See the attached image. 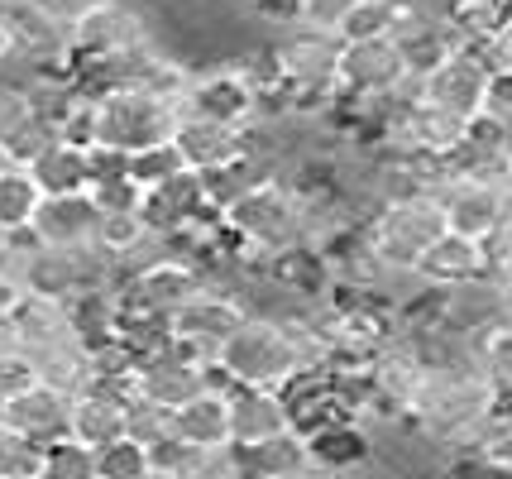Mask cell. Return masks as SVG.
<instances>
[{
    "label": "cell",
    "instance_id": "cell-1",
    "mask_svg": "<svg viewBox=\"0 0 512 479\" xmlns=\"http://www.w3.org/2000/svg\"><path fill=\"white\" fill-rule=\"evenodd\" d=\"M503 408L489 379L474 365H450V369H426V384L417 403L407 412L412 432H422L441 456L474 446V436L484 432L493 412Z\"/></svg>",
    "mask_w": 512,
    "mask_h": 479
},
{
    "label": "cell",
    "instance_id": "cell-2",
    "mask_svg": "<svg viewBox=\"0 0 512 479\" xmlns=\"http://www.w3.org/2000/svg\"><path fill=\"white\" fill-rule=\"evenodd\" d=\"M225 230L240 245V264H273L283 254L307 245V216H302V192L292 178L268 173L249 187L240 202L225 211Z\"/></svg>",
    "mask_w": 512,
    "mask_h": 479
},
{
    "label": "cell",
    "instance_id": "cell-3",
    "mask_svg": "<svg viewBox=\"0 0 512 479\" xmlns=\"http://www.w3.org/2000/svg\"><path fill=\"white\" fill-rule=\"evenodd\" d=\"M446 235V211L436 192H407V197H388L364 216V240L383 269L393 274H417L426 250Z\"/></svg>",
    "mask_w": 512,
    "mask_h": 479
},
{
    "label": "cell",
    "instance_id": "cell-4",
    "mask_svg": "<svg viewBox=\"0 0 512 479\" xmlns=\"http://www.w3.org/2000/svg\"><path fill=\"white\" fill-rule=\"evenodd\" d=\"M216 369H221L225 384L283 393L288 384H297V379L307 374V360H302V345H297L288 321L249 317L245 326L225 341Z\"/></svg>",
    "mask_w": 512,
    "mask_h": 479
},
{
    "label": "cell",
    "instance_id": "cell-5",
    "mask_svg": "<svg viewBox=\"0 0 512 479\" xmlns=\"http://www.w3.org/2000/svg\"><path fill=\"white\" fill-rule=\"evenodd\" d=\"M178 125L182 111L154 92H139V87L96 92V149H111V154L130 159V154H144L158 144H173Z\"/></svg>",
    "mask_w": 512,
    "mask_h": 479
},
{
    "label": "cell",
    "instance_id": "cell-6",
    "mask_svg": "<svg viewBox=\"0 0 512 479\" xmlns=\"http://www.w3.org/2000/svg\"><path fill=\"white\" fill-rule=\"evenodd\" d=\"M154 39H163V34H158L149 5L106 0L101 10H91L87 20H77L67 29V58H72L77 72H87V68H101V63L120 58V53H130V48L154 44Z\"/></svg>",
    "mask_w": 512,
    "mask_h": 479
},
{
    "label": "cell",
    "instance_id": "cell-7",
    "mask_svg": "<svg viewBox=\"0 0 512 479\" xmlns=\"http://www.w3.org/2000/svg\"><path fill=\"white\" fill-rule=\"evenodd\" d=\"M335 87L345 101H393V96L417 92V77L407 68L398 39H355L340 53Z\"/></svg>",
    "mask_w": 512,
    "mask_h": 479
},
{
    "label": "cell",
    "instance_id": "cell-8",
    "mask_svg": "<svg viewBox=\"0 0 512 479\" xmlns=\"http://www.w3.org/2000/svg\"><path fill=\"white\" fill-rule=\"evenodd\" d=\"M216 384H225L221 369H216V365H201L197 355H187L178 336L163 345V350L144 355V360L134 365V374H130V393H134V398L163 403V408H173V412H178L182 403L201 398L206 388H216Z\"/></svg>",
    "mask_w": 512,
    "mask_h": 479
},
{
    "label": "cell",
    "instance_id": "cell-9",
    "mask_svg": "<svg viewBox=\"0 0 512 479\" xmlns=\"http://www.w3.org/2000/svg\"><path fill=\"white\" fill-rule=\"evenodd\" d=\"M211 283L201 274L197 264H187V259H163L154 269H144V274L125 278V288H120V307H125V317H139V321H168L178 317L187 302H197Z\"/></svg>",
    "mask_w": 512,
    "mask_h": 479
},
{
    "label": "cell",
    "instance_id": "cell-10",
    "mask_svg": "<svg viewBox=\"0 0 512 479\" xmlns=\"http://www.w3.org/2000/svg\"><path fill=\"white\" fill-rule=\"evenodd\" d=\"M182 115H197V120H216V125H235V130H254L264 101L249 87V77L235 63H211L197 68L192 87L182 96Z\"/></svg>",
    "mask_w": 512,
    "mask_h": 479
},
{
    "label": "cell",
    "instance_id": "cell-11",
    "mask_svg": "<svg viewBox=\"0 0 512 479\" xmlns=\"http://www.w3.org/2000/svg\"><path fill=\"white\" fill-rule=\"evenodd\" d=\"M441 211H446V230L489 245L512 216V187L489 183V178H446L436 187Z\"/></svg>",
    "mask_w": 512,
    "mask_h": 479
},
{
    "label": "cell",
    "instance_id": "cell-12",
    "mask_svg": "<svg viewBox=\"0 0 512 479\" xmlns=\"http://www.w3.org/2000/svg\"><path fill=\"white\" fill-rule=\"evenodd\" d=\"M489 82H493L489 63H484L474 48H460V53H450L436 72H426L422 82H417V96H422L431 111H441V115H450V120L469 125V120L484 115Z\"/></svg>",
    "mask_w": 512,
    "mask_h": 479
},
{
    "label": "cell",
    "instance_id": "cell-13",
    "mask_svg": "<svg viewBox=\"0 0 512 479\" xmlns=\"http://www.w3.org/2000/svg\"><path fill=\"white\" fill-rule=\"evenodd\" d=\"M249 321V307L235 293H221V288H206L197 302H187L178 317H173V336L182 341L187 355H197L201 365H216L221 360L225 341Z\"/></svg>",
    "mask_w": 512,
    "mask_h": 479
},
{
    "label": "cell",
    "instance_id": "cell-14",
    "mask_svg": "<svg viewBox=\"0 0 512 479\" xmlns=\"http://www.w3.org/2000/svg\"><path fill=\"white\" fill-rule=\"evenodd\" d=\"M101 206L91 202V192H72V197H44L34 211L29 235L48 245V250H96L101 245Z\"/></svg>",
    "mask_w": 512,
    "mask_h": 479
},
{
    "label": "cell",
    "instance_id": "cell-15",
    "mask_svg": "<svg viewBox=\"0 0 512 479\" xmlns=\"http://www.w3.org/2000/svg\"><path fill=\"white\" fill-rule=\"evenodd\" d=\"M72 408H77V393H63L53 384H29L20 398L0 403V422L39 446H53V441L72 436Z\"/></svg>",
    "mask_w": 512,
    "mask_h": 479
},
{
    "label": "cell",
    "instance_id": "cell-16",
    "mask_svg": "<svg viewBox=\"0 0 512 479\" xmlns=\"http://www.w3.org/2000/svg\"><path fill=\"white\" fill-rule=\"evenodd\" d=\"M130 384H115V379H96L87 393H77V408H72V441H82L91 451L125 441L130 436Z\"/></svg>",
    "mask_w": 512,
    "mask_h": 479
},
{
    "label": "cell",
    "instance_id": "cell-17",
    "mask_svg": "<svg viewBox=\"0 0 512 479\" xmlns=\"http://www.w3.org/2000/svg\"><path fill=\"white\" fill-rule=\"evenodd\" d=\"M288 432H297V427H292V408L283 393L230 384V441L240 451H254V446L278 441V436H288Z\"/></svg>",
    "mask_w": 512,
    "mask_h": 479
},
{
    "label": "cell",
    "instance_id": "cell-18",
    "mask_svg": "<svg viewBox=\"0 0 512 479\" xmlns=\"http://www.w3.org/2000/svg\"><path fill=\"white\" fill-rule=\"evenodd\" d=\"M173 144H178L182 163H187L192 173H216V168H230V163H240L254 154L249 130L216 125V120H197V115H182Z\"/></svg>",
    "mask_w": 512,
    "mask_h": 479
},
{
    "label": "cell",
    "instance_id": "cell-19",
    "mask_svg": "<svg viewBox=\"0 0 512 479\" xmlns=\"http://www.w3.org/2000/svg\"><path fill=\"white\" fill-rule=\"evenodd\" d=\"M417 278H422L426 288H436V293H450V288H465V283H479V278H489V250L479 245V240H465V235H441L426 259L417 264Z\"/></svg>",
    "mask_w": 512,
    "mask_h": 479
},
{
    "label": "cell",
    "instance_id": "cell-20",
    "mask_svg": "<svg viewBox=\"0 0 512 479\" xmlns=\"http://www.w3.org/2000/svg\"><path fill=\"white\" fill-rule=\"evenodd\" d=\"M211 211H216V206L206 202V187H201L197 173H182L173 183L144 192V221H149V230H158V235H178V230L197 226L201 216H211Z\"/></svg>",
    "mask_w": 512,
    "mask_h": 479
},
{
    "label": "cell",
    "instance_id": "cell-21",
    "mask_svg": "<svg viewBox=\"0 0 512 479\" xmlns=\"http://www.w3.org/2000/svg\"><path fill=\"white\" fill-rule=\"evenodd\" d=\"M173 427H178V441L192 446V451H221V446H235L230 441V384L206 388L201 398L182 403L173 412Z\"/></svg>",
    "mask_w": 512,
    "mask_h": 479
},
{
    "label": "cell",
    "instance_id": "cell-22",
    "mask_svg": "<svg viewBox=\"0 0 512 479\" xmlns=\"http://www.w3.org/2000/svg\"><path fill=\"white\" fill-rule=\"evenodd\" d=\"M34 183L44 197H72V192H91V149L53 139L39 159L29 163Z\"/></svg>",
    "mask_w": 512,
    "mask_h": 479
},
{
    "label": "cell",
    "instance_id": "cell-23",
    "mask_svg": "<svg viewBox=\"0 0 512 479\" xmlns=\"http://www.w3.org/2000/svg\"><path fill=\"white\" fill-rule=\"evenodd\" d=\"M15 331H20V355H34V350L63 341V336H77V326L67 317V302L39 297V293L20 297V307H15Z\"/></svg>",
    "mask_w": 512,
    "mask_h": 479
},
{
    "label": "cell",
    "instance_id": "cell-24",
    "mask_svg": "<svg viewBox=\"0 0 512 479\" xmlns=\"http://www.w3.org/2000/svg\"><path fill=\"white\" fill-rule=\"evenodd\" d=\"M474 369L489 379V388L498 393V403H512V317H503L498 326H489L484 336H474Z\"/></svg>",
    "mask_w": 512,
    "mask_h": 479
},
{
    "label": "cell",
    "instance_id": "cell-25",
    "mask_svg": "<svg viewBox=\"0 0 512 479\" xmlns=\"http://www.w3.org/2000/svg\"><path fill=\"white\" fill-rule=\"evenodd\" d=\"M39 202H44V192H39L29 168H5L0 173V230H10V235L29 230Z\"/></svg>",
    "mask_w": 512,
    "mask_h": 479
},
{
    "label": "cell",
    "instance_id": "cell-26",
    "mask_svg": "<svg viewBox=\"0 0 512 479\" xmlns=\"http://www.w3.org/2000/svg\"><path fill=\"white\" fill-rule=\"evenodd\" d=\"M245 456H249V470L259 479H283V475H292L297 465L312 460V441L302 432H288V436H278V441H264V446L245 451Z\"/></svg>",
    "mask_w": 512,
    "mask_h": 479
},
{
    "label": "cell",
    "instance_id": "cell-27",
    "mask_svg": "<svg viewBox=\"0 0 512 479\" xmlns=\"http://www.w3.org/2000/svg\"><path fill=\"white\" fill-rule=\"evenodd\" d=\"M465 451H474L498 479H508L512 475V408L493 412L484 422V432L474 436V446H465Z\"/></svg>",
    "mask_w": 512,
    "mask_h": 479
},
{
    "label": "cell",
    "instance_id": "cell-28",
    "mask_svg": "<svg viewBox=\"0 0 512 479\" xmlns=\"http://www.w3.org/2000/svg\"><path fill=\"white\" fill-rule=\"evenodd\" d=\"M44 451L39 441H29L24 432L0 422V479H39L44 470Z\"/></svg>",
    "mask_w": 512,
    "mask_h": 479
},
{
    "label": "cell",
    "instance_id": "cell-29",
    "mask_svg": "<svg viewBox=\"0 0 512 479\" xmlns=\"http://www.w3.org/2000/svg\"><path fill=\"white\" fill-rule=\"evenodd\" d=\"M182 173H192V168L182 163L178 144H158V149H144V154H130V178L144 187V192L173 183V178H182Z\"/></svg>",
    "mask_w": 512,
    "mask_h": 479
},
{
    "label": "cell",
    "instance_id": "cell-30",
    "mask_svg": "<svg viewBox=\"0 0 512 479\" xmlns=\"http://www.w3.org/2000/svg\"><path fill=\"white\" fill-rule=\"evenodd\" d=\"M178 427H173V408H163V403H149V398H130V441L139 446H149V456H154L163 441H173Z\"/></svg>",
    "mask_w": 512,
    "mask_h": 479
},
{
    "label": "cell",
    "instance_id": "cell-31",
    "mask_svg": "<svg viewBox=\"0 0 512 479\" xmlns=\"http://www.w3.org/2000/svg\"><path fill=\"white\" fill-rule=\"evenodd\" d=\"M149 446H139V441H111V446H101L96 451V479H144L149 475Z\"/></svg>",
    "mask_w": 512,
    "mask_h": 479
},
{
    "label": "cell",
    "instance_id": "cell-32",
    "mask_svg": "<svg viewBox=\"0 0 512 479\" xmlns=\"http://www.w3.org/2000/svg\"><path fill=\"white\" fill-rule=\"evenodd\" d=\"M39 479H96V451L82 441H53L44 451V470Z\"/></svg>",
    "mask_w": 512,
    "mask_h": 479
},
{
    "label": "cell",
    "instance_id": "cell-33",
    "mask_svg": "<svg viewBox=\"0 0 512 479\" xmlns=\"http://www.w3.org/2000/svg\"><path fill=\"white\" fill-rule=\"evenodd\" d=\"M393 29H398V0H364L350 24L340 29V39L345 44H355V39H393Z\"/></svg>",
    "mask_w": 512,
    "mask_h": 479
},
{
    "label": "cell",
    "instance_id": "cell-34",
    "mask_svg": "<svg viewBox=\"0 0 512 479\" xmlns=\"http://www.w3.org/2000/svg\"><path fill=\"white\" fill-rule=\"evenodd\" d=\"M359 5H364V0H292V20L312 24V29H326V34H340Z\"/></svg>",
    "mask_w": 512,
    "mask_h": 479
},
{
    "label": "cell",
    "instance_id": "cell-35",
    "mask_svg": "<svg viewBox=\"0 0 512 479\" xmlns=\"http://www.w3.org/2000/svg\"><path fill=\"white\" fill-rule=\"evenodd\" d=\"M192 479H259L249 470V456L240 446H221V451H201L197 465L187 470Z\"/></svg>",
    "mask_w": 512,
    "mask_h": 479
},
{
    "label": "cell",
    "instance_id": "cell-36",
    "mask_svg": "<svg viewBox=\"0 0 512 479\" xmlns=\"http://www.w3.org/2000/svg\"><path fill=\"white\" fill-rule=\"evenodd\" d=\"M106 0H24V10L29 15H39L44 24H53V29H72L77 20H87L91 10H101Z\"/></svg>",
    "mask_w": 512,
    "mask_h": 479
},
{
    "label": "cell",
    "instance_id": "cell-37",
    "mask_svg": "<svg viewBox=\"0 0 512 479\" xmlns=\"http://www.w3.org/2000/svg\"><path fill=\"white\" fill-rule=\"evenodd\" d=\"M29 250H34V235H29V230H20V235L0 230V283L24 288V264H29Z\"/></svg>",
    "mask_w": 512,
    "mask_h": 479
},
{
    "label": "cell",
    "instance_id": "cell-38",
    "mask_svg": "<svg viewBox=\"0 0 512 479\" xmlns=\"http://www.w3.org/2000/svg\"><path fill=\"white\" fill-rule=\"evenodd\" d=\"M29 384H39V374L34 365L24 360V355H5L0 360V403H10V398H20Z\"/></svg>",
    "mask_w": 512,
    "mask_h": 479
},
{
    "label": "cell",
    "instance_id": "cell-39",
    "mask_svg": "<svg viewBox=\"0 0 512 479\" xmlns=\"http://www.w3.org/2000/svg\"><path fill=\"white\" fill-rule=\"evenodd\" d=\"M484 115L498 120V125H508L512 130V72H493L489 82V101H484Z\"/></svg>",
    "mask_w": 512,
    "mask_h": 479
},
{
    "label": "cell",
    "instance_id": "cell-40",
    "mask_svg": "<svg viewBox=\"0 0 512 479\" xmlns=\"http://www.w3.org/2000/svg\"><path fill=\"white\" fill-rule=\"evenodd\" d=\"M20 68V39H15V29L0 20V77H10V72Z\"/></svg>",
    "mask_w": 512,
    "mask_h": 479
},
{
    "label": "cell",
    "instance_id": "cell-41",
    "mask_svg": "<svg viewBox=\"0 0 512 479\" xmlns=\"http://www.w3.org/2000/svg\"><path fill=\"white\" fill-rule=\"evenodd\" d=\"M283 479H350V475H340V470H331V465H321V460H307V465H297L292 475H283Z\"/></svg>",
    "mask_w": 512,
    "mask_h": 479
},
{
    "label": "cell",
    "instance_id": "cell-42",
    "mask_svg": "<svg viewBox=\"0 0 512 479\" xmlns=\"http://www.w3.org/2000/svg\"><path fill=\"white\" fill-rule=\"evenodd\" d=\"M5 355H20V331H15V317H0V360Z\"/></svg>",
    "mask_w": 512,
    "mask_h": 479
},
{
    "label": "cell",
    "instance_id": "cell-43",
    "mask_svg": "<svg viewBox=\"0 0 512 479\" xmlns=\"http://www.w3.org/2000/svg\"><path fill=\"white\" fill-rule=\"evenodd\" d=\"M20 297H24V288H15V283H0V317H15Z\"/></svg>",
    "mask_w": 512,
    "mask_h": 479
},
{
    "label": "cell",
    "instance_id": "cell-44",
    "mask_svg": "<svg viewBox=\"0 0 512 479\" xmlns=\"http://www.w3.org/2000/svg\"><path fill=\"white\" fill-rule=\"evenodd\" d=\"M144 479H192V475H187V470H168V465H149Z\"/></svg>",
    "mask_w": 512,
    "mask_h": 479
},
{
    "label": "cell",
    "instance_id": "cell-45",
    "mask_svg": "<svg viewBox=\"0 0 512 479\" xmlns=\"http://www.w3.org/2000/svg\"><path fill=\"white\" fill-rule=\"evenodd\" d=\"M498 288H503V307H508V317H512V278H503Z\"/></svg>",
    "mask_w": 512,
    "mask_h": 479
},
{
    "label": "cell",
    "instance_id": "cell-46",
    "mask_svg": "<svg viewBox=\"0 0 512 479\" xmlns=\"http://www.w3.org/2000/svg\"><path fill=\"white\" fill-rule=\"evenodd\" d=\"M5 168H20V163H15L10 154H5V149H0V173H5Z\"/></svg>",
    "mask_w": 512,
    "mask_h": 479
},
{
    "label": "cell",
    "instance_id": "cell-47",
    "mask_svg": "<svg viewBox=\"0 0 512 479\" xmlns=\"http://www.w3.org/2000/svg\"><path fill=\"white\" fill-rule=\"evenodd\" d=\"M508 408H512V403H508Z\"/></svg>",
    "mask_w": 512,
    "mask_h": 479
}]
</instances>
